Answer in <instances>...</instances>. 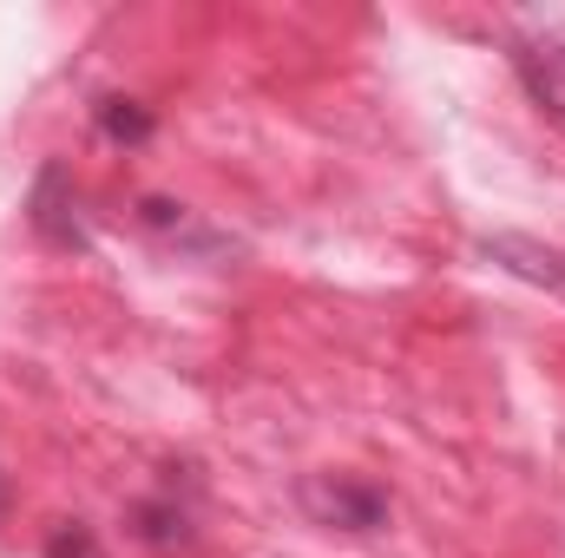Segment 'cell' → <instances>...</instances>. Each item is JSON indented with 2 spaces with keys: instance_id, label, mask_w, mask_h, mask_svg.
Listing matches in <instances>:
<instances>
[{
  "instance_id": "7",
  "label": "cell",
  "mask_w": 565,
  "mask_h": 558,
  "mask_svg": "<svg viewBox=\"0 0 565 558\" xmlns=\"http://www.w3.org/2000/svg\"><path fill=\"white\" fill-rule=\"evenodd\" d=\"M46 558H106V552H99V539H93V526H79V519H66V526H53V533H46Z\"/></svg>"
},
{
  "instance_id": "4",
  "label": "cell",
  "mask_w": 565,
  "mask_h": 558,
  "mask_svg": "<svg viewBox=\"0 0 565 558\" xmlns=\"http://www.w3.org/2000/svg\"><path fill=\"white\" fill-rule=\"evenodd\" d=\"M132 539L151 546V552H184L191 539H198V519H191V506L164 486V493H151L132 506Z\"/></svg>"
},
{
  "instance_id": "9",
  "label": "cell",
  "mask_w": 565,
  "mask_h": 558,
  "mask_svg": "<svg viewBox=\"0 0 565 558\" xmlns=\"http://www.w3.org/2000/svg\"><path fill=\"white\" fill-rule=\"evenodd\" d=\"M546 46H553V53L565 60V26H553V33H546Z\"/></svg>"
},
{
  "instance_id": "1",
  "label": "cell",
  "mask_w": 565,
  "mask_h": 558,
  "mask_svg": "<svg viewBox=\"0 0 565 558\" xmlns=\"http://www.w3.org/2000/svg\"><path fill=\"white\" fill-rule=\"evenodd\" d=\"M296 506L309 513V526L322 533H349V539H369L388 526V493L375 480H349V473H302L296 480Z\"/></svg>"
},
{
  "instance_id": "10",
  "label": "cell",
  "mask_w": 565,
  "mask_h": 558,
  "mask_svg": "<svg viewBox=\"0 0 565 558\" xmlns=\"http://www.w3.org/2000/svg\"><path fill=\"white\" fill-rule=\"evenodd\" d=\"M0 513H7V480H0Z\"/></svg>"
},
{
  "instance_id": "3",
  "label": "cell",
  "mask_w": 565,
  "mask_h": 558,
  "mask_svg": "<svg viewBox=\"0 0 565 558\" xmlns=\"http://www.w3.org/2000/svg\"><path fill=\"white\" fill-rule=\"evenodd\" d=\"M480 257H487V264H500L507 277L540 282V289L565 296V250L540 244V237H520V230H493V237H480Z\"/></svg>"
},
{
  "instance_id": "2",
  "label": "cell",
  "mask_w": 565,
  "mask_h": 558,
  "mask_svg": "<svg viewBox=\"0 0 565 558\" xmlns=\"http://www.w3.org/2000/svg\"><path fill=\"white\" fill-rule=\"evenodd\" d=\"M26 224H33L53 250H73V257L93 250V230H86V217H79V191H73L66 164H40L33 197H26Z\"/></svg>"
},
{
  "instance_id": "8",
  "label": "cell",
  "mask_w": 565,
  "mask_h": 558,
  "mask_svg": "<svg viewBox=\"0 0 565 558\" xmlns=\"http://www.w3.org/2000/svg\"><path fill=\"white\" fill-rule=\"evenodd\" d=\"M139 224L158 230V237H178V230L191 224V211H184L178 197H139Z\"/></svg>"
},
{
  "instance_id": "5",
  "label": "cell",
  "mask_w": 565,
  "mask_h": 558,
  "mask_svg": "<svg viewBox=\"0 0 565 558\" xmlns=\"http://www.w3.org/2000/svg\"><path fill=\"white\" fill-rule=\"evenodd\" d=\"M513 73L526 79V93L540 99V112L565 119V60L546 40H520V46H513Z\"/></svg>"
},
{
  "instance_id": "6",
  "label": "cell",
  "mask_w": 565,
  "mask_h": 558,
  "mask_svg": "<svg viewBox=\"0 0 565 558\" xmlns=\"http://www.w3.org/2000/svg\"><path fill=\"white\" fill-rule=\"evenodd\" d=\"M93 126H99V132H106L113 144H145L151 132H158V119L145 112L139 99H119V93L93 106Z\"/></svg>"
}]
</instances>
